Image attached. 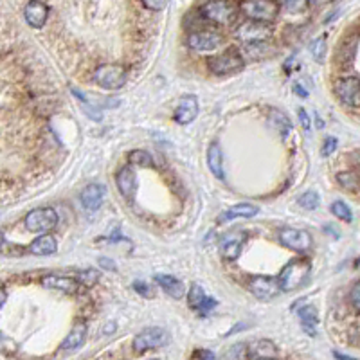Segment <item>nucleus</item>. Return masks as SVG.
Segmentation results:
<instances>
[{
	"label": "nucleus",
	"mask_w": 360,
	"mask_h": 360,
	"mask_svg": "<svg viewBox=\"0 0 360 360\" xmlns=\"http://www.w3.org/2000/svg\"><path fill=\"white\" fill-rule=\"evenodd\" d=\"M5 297H8V295H5V290L2 289V306H4V304H5Z\"/></svg>",
	"instance_id": "8fccbe9b"
},
{
	"label": "nucleus",
	"mask_w": 360,
	"mask_h": 360,
	"mask_svg": "<svg viewBox=\"0 0 360 360\" xmlns=\"http://www.w3.org/2000/svg\"><path fill=\"white\" fill-rule=\"evenodd\" d=\"M200 14L213 24L231 25L238 19V8L231 0H209L200 8Z\"/></svg>",
	"instance_id": "f03ea898"
},
{
	"label": "nucleus",
	"mask_w": 360,
	"mask_h": 360,
	"mask_svg": "<svg viewBox=\"0 0 360 360\" xmlns=\"http://www.w3.org/2000/svg\"><path fill=\"white\" fill-rule=\"evenodd\" d=\"M249 290L252 295H256L261 301H270L281 292L280 278H270V275H254L249 281Z\"/></svg>",
	"instance_id": "1a4fd4ad"
},
{
	"label": "nucleus",
	"mask_w": 360,
	"mask_h": 360,
	"mask_svg": "<svg viewBox=\"0 0 360 360\" xmlns=\"http://www.w3.org/2000/svg\"><path fill=\"white\" fill-rule=\"evenodd\" d=\"M272 124H274L275 128H278V132H280L283 137L284 135H289L290 130H292V123L281 114L280 110H274V112H272Z\"/></svg>",
	"instance_id": "c756f323"
},
{
	"label": "nucleus",
	"mask_w": 360,
	"mask_h": 360,
	"mask_svg": "<svg viewBox=\"0 0 360 360\" xmlns=\"http://www.w3.org/2000/svg\"><path fill=\"white\" fill-rule=\"evenodd\" d=\"M94 81L104 90H119L126 85L128 72L119 63H103L94 71Z\"/></svg>",
	"instance_id": "7ed1b4c3"
},
{
	"label": "nucleus",
	"mask_w": 360,
	"mask_h": 360,
	"mask_svg": "<svg viewBox=\"0 0 360 360\" xmlns=\"http://www.w3.org/2000/svg\"><path fill=\"white\" fill-rule=\"evenodd\" d=\"M299 319L303 322V328L308 332L310 337L315 335V324H317V310L312 304H306L303 308H299Z\"/></svg>",
	"instance_id": "a878e982"
},
{
	"label": "nucleus",
	"mask_w": 360,
	"mask_h": 360,
	"mask_svg": "<svg viewBox=\"0 0 360 360\" xmlns=\"http://www.w3.org/2000/svg\"><path fill=\"white\" fill-rule=\"evenodd\" d=\"M128 161L132 164H137L141 168H152L153 166V159L152 155L144 150H133V152L128 153Z\"/></svg>",
	"instance_id": "c85d7f7f"
},
{
	"label": "nucleus",
	"mask_w": 360,
	"mask_h": 360,
	"mask_svg": "<svg viewBox=\"0 0 360 360\" xmlns=\"http://www.w3.org/2000/svg\"><path fill=\"white\" fill-rule=\"evenodd\" d=\"M170 342V335L166 330L162 328H146L142 330L135 339H133V351L137 353H144L148 350H159V348L166 346Z\"/></svg>",
	"instance_id": "0eeeda50"
},
{
	"label": "nucleus",
	"mask_w": 360,
	"mask_h": 360,
	"mask_svg": "<svg viewBox=\"0 0 360 360\" xmlns=\"http://www.w3.org/2000/svg\"><path fill=\"white\" fill-rule=\"evenodd\" d=\"M214 306H216V301H214L213 297H205V301L202 303V306H200V312L205 313L209 312V310H213Z\"/></svg>",
	"instance_id": "a18cd8bd"
},
{
	"label": "nucleus",
	"mask_w": 360,
	"mask_h": 360,
	"mask_svg": "<svg viewBox=\"0 0 360 360\" xmlns=\"http://www.w3.org/2000/svg\"><path fill=\"white\" fill-rule=\"evenodd\" d=\"M335 357H337V359H351V357H348V355H341V353H335Z\"/></svg>",
	"instance_id": "3c124183"
},
{
	"label": "nucleus",
	"mask_w": 360,
	"mask_h": 360,
	"mask_svg": "<svg viewBox=\"0 0 360 360\" xmlns=\"http://www.w3.org/2000/svg\"><path fill=\"white\" fill-rule=\"evenodd\" d=\"M297 114H299V121H301V124H303V128L308 132V130H310V117H308V114H306V110L299 109Z\"/></svg>",
	"instance_id": "c03bdc74"
},
{
	"label": "nucleus",
	"mask_w": 360,
	"mask_h": 360,
	"mask_svg": "<svg viewBox=\"0 0 360 360\" xmlns=\"http://www.w3.org/2000/svg\"><path fill=\"white\" fill-rule=\"evenodd\" d=\"M245 58L242 56L240 49H231V51H225L222 54L214 58H209L207 67L209 71L213 74H218V76H225V74H236L245 67Z\"/></svg>",
	"instance_id": "20e7f679"
},
{
	"label": "nucleus",
	"mask_w": 360,
	"mask_h": 360,
	"mask_svg": "<svg viewBox=\"0 0 360 360\" xmlns=\"http://www.w3.org/2000/svg\"><path fill=\"white\" fill-rule=\"evenodd\" d=\"M319 204H321V196H319V193H315V191H306V193L299 196V205L308 209V211L317 209Z\"/></svg>",
	"instance_id": "7c9ffc66"
},
{
	"label": "nucleus",
	"mask_w": 360,
	"mask_h": 360,
	"mask_svg": "<svg viewBox=\"0 0 360 360\" xmlns=\"http://www.w3.org/2000/svg\"><path fill=\"white\" fill-rule=\"evenodd\" d=\"M207 166L216 179H223V159H222V148L218 142H213L207 150Z\"/></svg>",
	"instance_id": "b1692460"
},
{
	"label": "nucleus",
	"mask_w": 360,
	"mask_h": 360,
	"mask_svg": "<svg viewBox=\"0 0 360 360\" xmlns=\"http://www.w3.org/2000/svg\"><path fill=\"white\" fill-rule=\"evenodd\" d=\"M205 297H207V295H205L204 289H202L200 284L196 283L191 284L190 290H188V303H190L191 308L200 310V306H202V303L205 301Z\"/></svg>",
	"instance_id": "cd10ccee"
},
{
	"label": "nucleus",
	"mask_w": 360,
	"mask_h": 360,
	"mask_svg": "<svg viewBox=\"0 0 360 360\" xmlns=\"http://www.w3.org/2000/svg\"><path fill=\"white\" fill-rule=\"evenodd\" d=\"M272 36V27L269 22H260V20H247L236 29V38L243 43L267 42Z\"/></svg>",
	"instance_id": "6e6552de"
},
{
	"label": "nucleus",
	"mask_w": 360,
	"mask_h": 360,
	"mask_svg": "<svg viewBox=\"0 0 360 360\" xmlns=\"http://www.w3.org/2000/svg\"><path fill=\"white\" fill-rule=\"evenodd\" d=\"M104 194H106L104 185L89 184L80 194L81 204H83L85 209H89V211H95V209H100L101 204H103Z\"/></svg>",
	"instance_id": "f3484780"
},
{
	"label": "nucleus",
	"mask_w": 360,
	"mask_h": 360,
	"mask_svg": "<svg viewBox=\"0 0 360 360\" xmlns=\"http://www.w3.org/2000/svg\"><path fill=\"white\" fill-rule=\"evenodd\" d=\"M280 242L292 251L306 252L312 247V236L306 231L294 227H284L280 232Z\"/></svg>",
	"instance_id": "9b49d317"
},
{
	"label": "nucleus",
	"mask_w": 360,
	"mask_h": 360,
	"mask_svg": "<svg viewBox=\"0 0 360 360\" xmlns=\"http://www.w3.org/2000/svg\"><path fill=\"white\" fill-rule=\"evenodd\" d=\"M155 283L161 286L168 295H171L173 299H182L185 295V284L180 280H177L175 275L168 274H157Z\"/></svg>",
	"instance_id": "6ab92c4d"
},
{
	"label": "nucleus",
	"mask_w": 360,
	"mask_h": 360,
	"mask_svg": "<svg viewBox=\"0 0 360 360\" xmlns=\"http://www.w3.org/2000/svg\"><path fill=\"white\" fill-rule=\"evenodd\" d=\"M98 280H100V274H98L95 270H87V272H81V274L78 275V281H81V283L87 284V286L94 284Z\"/></svg>",
	"instance_id": "e433bc0d"
},
{
	"label": "nucleus",
	"mask_w": 360,
	"mask_h": 360,
	"mask_svg": "<svg viewBox=\"0 0 360 360\" xmlns=\"http://www.w3.org/2000/svg\"><path fill=\"white\" fill-rule=\"evenodd\" d=\"M278 355H280V353H278V348H275L274 342L265 341V339L252 342L251 346H249V359L251 360L275 359Z\"/></svg>",
	"instance_id": "5701e85b"
},
{
	"label": "nucleus",
	"mask_w": 360,
	"mask_h": 360,
	"mask_svg": "<svg viewBox=\"0 0 360 360\" xmlns=\"http://www.w3.org/2000/svg\"><path fill=\"white\" fill-rule=\"evenodd\" d=\"M335 148H337V139L335 137H328L326 141H324V144H322L321 155L322 157H330L333 152H335Z\"/></svg>",
	"instance_id": "a19ab883"
},
{
	"label": "nucleus",
	"mask_w": 360,
	"mask_h": 360,
	"mask_svg": "<svg viewBox=\"0 0 360 360\" xmlns=\"http://www.w3.org/2000/svg\"><path fill=\"white\" fill-rule=\"evenodd\" d=\"M100 267H103V269H106V270H117V267H115L114 261L109 260V258H100Z\"/></svg>",
	"instance_id": "49530a36"
},
{
	"label": "nucleus",
	"mask_w": 360,
	"mask_h": 360,
	"mask_svg": "<svg viewBox=\"0 0 360 360\" xmlns=\"http://www.w3.org/2000/svg\"><path fill=\"white\" fill-rule=\"evenodd\" d=\"M335 94L348 106H360V78L346 76L337 80Z\"/></svg>",
	"instance_id": "9d476101"
},
{
	"label": "nucleus",
	"mask_w": 360,
	"mask_h": 360,
	"mask_svg": "<svg viewBox=\"0 0 360 360\" xmlns=\"http://www.w3.org/2000/svg\"><path fill=\"white\" fill-rule=\"evenodd\" d=\"M310 51H312L313 58H315L319 63L324 62V56H326V34H322L317 40H313Z\"/></svg>",
	"instance_id": "2f4dec72"
},
{
	"label": "nucleus",
	"mask_w": 360,
	"mask_h": 360,
	"mask_svg": "<svg viewBox=\"0 0 360 360\" xmlns=\"http://www.w3.org/2000/svg\"><path fill=\"white\" fill-rule=\"evenodd\" d=\"M308 2L310 0H283V8L289 13H301V11H304Z\"/></svg>",
	"instance_id": "c9c22d12"
},
{
	"label": "nucleus",
	"mask_w": 360,
	"mask_h": 360,
	"mask_svg": "<svg viewBox=\"0 0 360 360\" xmlns=\"http://www.w3.org/2000/svg\"><path fill=\"white\" fill-rule=\"evenodd\" d=\"M247 19L260 20V22H274L280 14V4L275 0H243L240 4Z\"/></svg>",
	"instance_id": "39448f33"
},
{
	"label": "nucleus",
	"mask_w": 360,
	"mask_h": 360,
	"mask_svg": "<svg viewBox=\"0 0 360 360\" xmlns=\"http://www.w3.org/2000/svg\"><path fill=\"white\" fill-rule=\"evenodd\" d=\"M25 22L33 29H42L47 22L49 8L47 4H43L42 0H31L24 10Z\"/></svg>",
	"instance_id": "dca6fc26"
},
{
	"label": "nucleus",
	"mask_w": 360,
	"mask_h": 360,
	"mask_svg": "<svg viewBox=\"0 0 360 360\" xmlns=\"http://www.w3.org/2000/svg\"><path fill=\"white\" fill-rule=\"evenodd\" d=\"M191 357H193V359H205V360L216 359V355H214V353H211V351H207V350H196Z\"/></svg>",
	"instance_id": "37998d69"
},
{
	"label": "nucleus",
	"mask_w": 360,
	"mask_h": 360,
	"mask_svg": "<svg viewBox=\"0 0 360 360\" xmlns=\"http://www.w3.org/2000/svg\"><path fill=\"white\" fill-rule=\"evenodd\" d=\"M245 243V234L242 231H231L223 234L220 240V252L229 261H234L242 254V247Z\"/></svg>",
	"instance_id": "ddd939ff"
},
{
	"label": "nucleus",
	"mask_w": 360,
	"mask_h": 360,
	"mask_svg": "<svg viewBox=\"0 0 360 360\" xmlns=\"http://www.w3.org/2000/svg\"><path fill=\"white\" fill-rule=\"evenodd\" d=\"M227 359H249V348L243 346V344H236L232 346L231 353H227Z\"/></svg>",
	"instance_id": "58836bf2"
},
{
	"label": "nucleus",
	"mask_w": 360,
	"mask_h": 360,
	"mask_svg": "<svg viewBox=\"0 0 360 360\" xmlns=\"http://www.w3.org/2000/svg\"><path fill=\"white\" fill-rule=\"evenodd\" d=\"M357 36L353 38H348L346 42L341 43V47L337 51V60L342 63H351L355 60V52H357Z\"/></svg>",
	"instance_id": "bb28decb"
},
{
	"label": "nucleus",
	"mask_w": 360,
	"mask_h": 360,
	"mask_svg": "<svg viewBox=\"0 0 360 360\" xmlns=\"http://www.w3.org/2000/svg\"><path fill=\"white\" fill-rule=\"evenodd\" d=\"M133 290H135V292H137L139 295H142V297H148V299H152L153 295V292H152V289H150V286H148L146 283H144V281H133Z\"/></svg>",
	"instance_id": "4c0bfd02"
},
{
	"label": "nucleus",
	"mask_w": 360,
	"mask_h": 360,
	"mask_svg": "<svg viewBox=\"0 0 360 360\" xmlns=\"http://www.w3.org/2000/svg\"><path fill=\"white\" fill-rule=\"evenodd\" d=\"M56 238L51 236V234H42V236L36 238V240L29 245L27 251L31 252V254H34V256H51V254L56 252Z\"/></svg>",
	"instance_id": "412c9836"
},
{
	"label": "nucleus",
	"mask_w": 360,
	"mask_h": 360,
	"mask_svg": "<svg viewBox=\"0 0 360 360\" xmlns=\"http://www.w3.org/2000/svg\"><path fill=\"white\" fill-rule=\"evenodd\" d=\"M332 213L335 214L337 218L344 220V222H351L353 220V214H351V209L348 207L344 202H341V200H337V202H333L332 204Z\"/></svg>",
	"instance_id": "72a5a7b5"
},
{
	"label": "nucleus",
	"mask_w": 360,
	"mask_h": 360,
	"mask_svg": "<svg viewBox=\"0 0 360 360\" xmlns=\"http://www.w3.org/2000/svg\"><path fill=\"white\" fill-rule=\"evenodd\" d=\"M328 2H332V0H310V4L312 5H324Z\"/></svg>",
	"instance_id": "09e8293b"
},
{
	"label": "nucleus",
	"mask_w": 360,
	"mask_h": 360,
	"mask_svg": "<svg viewBox=\"0 0 360 360\" xmlns=\"http://www.w3.org/2000/svg\"><path fill=\"white\" fill-rule=\"evenodd\" d=\"M196 115H199V100H196V95H184L177 104L173 119L179 124H190L196 119Z\"/></svg>",
	"instance_id": "2eb2a0df"
},
{
	"label": "nucleus",
	"mask_w": 360,
	"mask_h": 360,
	"mask_svg": "<svg viewBox=\"0 0 360 360\" xmlns=\"http://www.w3.org/2000/svg\"><path fill=\"white\" fill-rule=\"evenodd\" d=\"M58 220H60V216L52 207H38L27 213L24 223L29 232L42 234V232H49L56 227Z\"/></svg>",
	"instance_id": "423d86ee"
},
{
	"label": "nucleus",
	"mask_w": 360,
	"mask_h": 360,
	"mask_svg": "<svg viewBox=\"0 0 360 360\" xmlns=\"http://www.w3.org/2000/svg\"><path fill=\"white\" fill-rule=\"evenodd\" d=\"M222 43L223 36L218 31H196L188 36V45L193 51H213V49H218Z\"/></svg>",
	"instance_id": "f8f14e48"
},
{
	"label": "nucleus",
	"mask_w": 360,
	"mask_h": 360,
	"mask_svg": "<svg viewBox=\"0 0 360 360\" xmlns=\"http://www.w3.org/2000/svg\"><path fill=\"white\" fill-rule=\"evenodd\" d=\"M115 184H117L119 193L123 194L124 199L130 200V202L135 199V193H137V175H135V171L132 168H121L117 175H115Z\"/></svg>",
	"instance_id": "4468645a"
},
{
	"label": "nucleus",
	"mask_w": 360,
	"mask_h": 360,
	"mask_svg": "<svg viewBox=\"0 0 360 360\" xmlns=\"http://www.w3.org/2000/svg\"><path fill=\"white\" fill-rule=\"evenodd\" d=\"M72 94L76 95L78 100L81 101V106H83V110H85V112L90 115V117L94 119V121H101V112H98V110H94V109H92V106H90L89 101L85 100V95L81 94V92H78V90H72Z\"/></svg>",
	"instance_id": "f704fd0d"
},
{
	"label": "nucleus",
	"mask_w": 360,
	"mask_h": 360,
	"mask_svg": "<svg viewBox=\"0 0 360 360\" xmlns=\"http://www.w3.org/2000/svg\"><path fill=\"white\" fill-rule=\"evenodd\" d=\"M85 339H87V324L85 322H76L74 328L71 330V333L63 339L60 350H63V351L78 350V348L83 346Z\"/></svg>",
	"instance_id": "aec40b11"
},
{
	"label": "nucleus",
	"mask_w": 360,
	"mask_h": 360,
	"mask_svg": "<svg viewBox=\"0 0 360 360\" xmlns=\"http://www.w3.org/2000/svg\"><path fill=\"white\" fill-rule=\"evenodd\" d=\"M295 94L306 98V95H308V92H306V90H303V87H301V85H295Z\"/></svg>",
	"instance_id": "de8ad7c7"
},
{
	"label": "nucleus",
	"mask_w": 360,
	"mask_h": 360,
	"mask_svg": "<svg viewBox=\"0 0 360 360\" xmlns=\"http://www.w3.org/2000/svg\"><path fill=\"white\" fill-rule=\"evenodd\" d=\"M337 182L342 185V188H346L350 191H357L360 185V180L355 173H339L337 175Z\"/></svg>",
	"instance_id": "473e14b6"
},
{
	"label": "nucleus",
	"mask_w": 360,
	"mask_h": 360,
	"mask_svg": "<svg viewBox=\"0 0 360 360\" xmlns=\"http://www.w3.org/2000/svg\"><path fill=\"white\" fill-rule=\"evenodd\" d=\"M42 284L45 289H54V290H62L67 294H76L80 290V281L74 280V278H67V275H45L42 280Z\"/></svg>",
	"instance_id": "a211bd4d"
},
{
	"label": "nucleus",
	"mask_w": 360,
	"mask_h": 360,
	"mask_svg": "<svg viewBox=\"0 0 360 360\" xmlns=\"http://www.w3.org/2000/svg\"><path fill=\"white\" fill-rule=\"evenodd\" d=\"M351 304L355 306L357 310H360V281L351 289Z\"/></svg>",
	"instance_id": "79ce46f5"
},
{
	"label": "nucleus",
	"mask_w": 360,
	"mask_h": 360,
	"mask_svg": "<svg viewBox=\"0 0 360 360\" xmlns=\"http://www.w3.org/2000/svg\"><path fill=\"white\" fill-rule=\"evenodd\" d=\"M142 5L150 11H162L168 5V0H142Z\"/></svg>",
	"instance_id": "ea45409f"
},
{
	"label": "nucleus",
	"mask_w": 360,
	"mask_h": 360,
	"mask_svg": "<svg viewBox=\"0 0 360 360\" xmlns=\"http://www.w3.org/2000/svg\"><path fill=\"white\" fill-rule=\"evenodd\" d=\"M254 214H258V207L252 204H236L229 207L227 211H223L218 216V223L231 222L234 218H252Z\"/></svg>",
	"instance_id": "4be33fe9"
},
{
	"label": "nucleus",
	"mask_w": 360,
	"mask_h": 360,
	"mask_svg": "<svg viewBox=\"0 0 360 360\" xmlns=\"http://www.w3.org/2000/svg\"><path fill=\"white\" fill-rule=\"evenodd\" d=\"M242 56L247 58V60H263L270 54V52H274V49L270 47L267 42H254V43H245L242 49Z\"/></svg>",
	"instance_id": "393cba45"
},
{
	"label": "nucleus",
	"mask_w": 360,
	"mask_h": 360,
	"mask_svg": "<svg viewBox=\"0 0 360 360\" xmlns=\"http://www.w3.org/2000/svg\"><path fill=\"white\" fill-rule=\"evenodd\" d=\"M312 270V263L304 258H297L292 260L289 265L281 270L280 274V284L283 292H294L299 286H303L306 283Z\"/></svg>",
	"instance_id": "f257e3e1"
}]
</instances>
